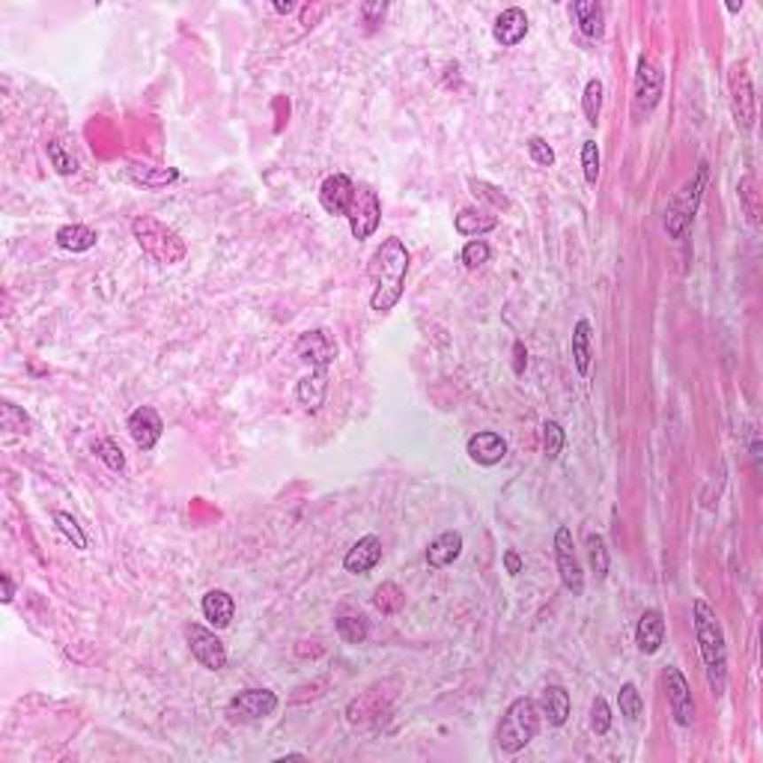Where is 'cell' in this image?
Returning a JSON list of instances; mask_svg holds the SVG:
<instances>
[{"mask_svg":"<svg viewBox=\"0 0 763 763\" xmlns=\"http://www.w3.org/2000/svg\"><path fill=\"white\" fill-rule=\"evenodd\" d=\"M126 174H128L131 183L150 188V191H161V188H167L170 183H176L179 179L176 167H155V164H137V161L128 164Z\"/></svg>","mask_w":763,"mask_h":763,"instance_id":"20","label":"cell"},{"mask_svg":"<svg viewBox=\"0 0 763 763\" xmlns=\"http://www.w3.org/2000/svg\"><path fill=\"white\" fill-rule=\"evenodd\" d=\"M465 450H469V456L478 465H498L507 456V441L498 436V432L483 430V432H474Z\"/></svg>","mask_w":763,"mask_h":763,"instance_id":"19","label":"cell"},{"mask_svg":"<svg viewBox=\"0 0 763 763\" xmlns=\"http://www.w3.org/2000/svg\"><path fill=\"white\" fill-rule=\"evenodd\" d=\"M736 191H740L743 212L749 215L751 224L758 227L760 224V191H758V179H754V174H745L740 179V185H736Z\"/></svg>","mask_w":763,"mask_h":763,"instance_id":"30","label":"cell"},{"mask_svg":"<svg viewBox=\"0 0 763 763\" xmlns=\"http://www.w3.org/2000/svg\"><path fill=\"white\" fill-rule=\"evenodd\" d=\"M540 734V710L531 698H516L504 710L502 725H498V745L507 754L522 751Z\"/></svg>","mask_w":763,"mask_h":763,"instance_id":"4","label":"cell"},{"mask_svg":"<svg viewBox=\"0 0 763 763\" xmlns=\"http://www.w3.org/2000/svg\"><path fill=\"white\" fill-rule=\"evenodd\" d=\"M540 710L543 716L549 719V725L561 728L564 721L570 719V695L564 686H546L543 689V698H540Z\"/></svg>","mask_w":763,"mask_h":763,"instance_id":"25","label":"cell"},{"mask_svg":"<svg viewBox=\"0 0 763 763\" xmlns=\"http://www.w3.org/2000/svg\"><path fill=\"white\" fill-rule=\"evenodd\" d=\"M588 557H590V567H594L596 579L609 576V549H605V540L600 534H588Z\"/></svg>","mask_w":763,"mask_h":763,"instance_id":"34","label":"cell"},{"mask_svg":"<svg viewBox=\"0 0 763 763\" xmlns=\"http://www.w3.org/2000/svg\"><path fill=\"white\" fill-rule=\"evenodd\" d=\"M370 281H373V295L370 308L376 314H388L397 308V301L403 299L406 290V275H409V251L400 239H385L379 251L370 260Z\"/></svg>","mask_w":763,"mask_h":763,"instance_id":"1","label":"cell"},{"mask_svg":"<svg viewBox=\"0 0 763 763\" xmlns=\"http://www.w3.org/2000/svg\"><path fill=\"white\" fill-rule=\"evenodd\" d=\"M96 456L102 459L105 465H108L111 471H122L126 469V454H122V448L117 445V441L113 439H102V441H96Z\"/></svg>","mask_w":763,"mask_h":763,"instance_id":"35","label":"cell"},{"mask_svg":"<svg viewBox=\"0 0 763 763\" xmlns=\"http://www.w3.org/2000/svg\"><path fill=\"white\" fill-rule=\"evenodd\" d=\"M128 432L135 439V445L141 450H152L159 445L161 432H164V424H161V415L155 412L152 406H141L128 415Z\"/></svg>","mask_w":763,"mask_h":763,"instance_id":"15","label":"cell"},{"mask_svg":"<svg viewBox=\"0 0 763 763\" xmlns=\"http://www.w3.org/2000/svg\"><path fill=\"white\" fill-rule=\"evenodd\" d=\"M492 36H495V43L502 48L519 45L522 39L528 36V15H525V10H519V6L504 10L495 19V24H492Z\"/></svg>","mask_w":763,"mask_h":763,"instance_id":"16","label":"cell"},{"mask_svg":"<svg viewBox=\"0 0 763 763\" xmlns=\"http://www.w3.org/2000/svg\"><path fill=\"white\" fill-rule=\"evenodd\" d=\"M731 108H734V120L740 128H751L754 117H758V108H754V90H751V78L745 72V66H734L731 72Z\"/></svg>","mask_w":763,"mask_h":763,"instance_id":"13","label":"cell"},{"mask_svg":"<svg viewBox=\"0 0 763 763\" xmlns=\"http://www.w3.org/2000/svg\"><path fill=\"white\" fill-rule=\"evenodd\" d=\"M489 245L483 242V239H471L469 245H465L463 248V262H465V269H480L483 262H489Z\"/></svg>","mask_w":763,"mask_h":763,"instance_id":"41","label":"cell"},{"mask_svg":"<svg viewBox=\"0 0 763 763\" xmlns=\"http://www.w3.org/2000/svg\"><path fill=\"white\" fill-rule=\"evenodd\" d=\"M570 15L576 19L579 30L585 33L588 39H600L603 36L605 15H603V6L596 4V0H579V4L570 6Z\"/></svg>","mask_w":763,"mask_h":763,"instance_id":"23","label":"cell"},{"mask_svg":"<svg viewBox=\"0 0 763 763\" xmlns=\"http://www.w3.org/2000/svg\"><path fill=\"white\" fill-rule=\"evenodd\" d=\"M352 197H355V183H352L346 174H331L323 183V188H319V203H323V209L328 212V215L346 218V212L352 206Z\"/></svg>","mask_w":763,"mask_h":763,"instance_id":"14","label":"cell"},{"mask_svg":"<svg viewBox=\"0 0 763 763\" xmlns=\"http://www.w3.org/2000/svg\"><path fill=\"white\" fill-rule=\"evenodd\" d=\"M367 633H370V627H367L364 618H340L338 620V635L346 644H364Z\"/></svg>","mask_w":763,"mask_h":763,"instance_id":"36","label":"cell"},{"mask_svg":"<svg viewBox=\"0 0 763 763\" xmlns=\"http://www.w3.org/2000/svg\"><path fill=\"white\" fill-rule=\"evenodd\" d=\"M590 728H594L596 736H605L611 728V710L609 704H605V698H594V704H590Z\"/></svg>","mask_w":763,"mask_h":763,"instance_id":"39","label":"cell"},{"mask_svg":"<svg viewBox=\"0 0 763 763\" xmlns=\"http://www.w3.org/2000/svg\"><path fill=\"white\" fill-rule=\"evenodd\" d=\"M504 567H507L510 576H519V572H522V557L516 555L513 549H510V552H504Z\"/></svg>","mask_w":763,"mask_h":763,"instance_id":"46","label":"cell"},{"mask_svg":"<svg viewBox=\"0 0 763 763\" xmlns=\"http://www.w3.org/2000/svg\"><path fill=\"white\" fill-rule=\"evenodd\" d=\"M454 227H456V233H463V236H478V239H480L483 233H489V230L498 227V218H495V215H487L483 209H463V212L456 215Z\"/></svg>","mask_w":763,"mask_h":763,"instance_id":"27","label":"cell"},{"mask_svg":"<svg viewBox=\"0 0 763 763\" xmlns=\"http://www.w3.org/2000/svg\"><path fill=\"white\" fill-rule=\"evenodd\" d=\"M459 555H463V534H459V531H445V534H439L430 543V549H426V564H430L432 570H441V567H450Z\"/></svg>","mask_w":763,"mask_h":763,"instance_id":"21","label":"cell"},{"mask_svg":"<svg viewBox=\"0 0 763 763\" xmlns=\"http://www.w3.org/2000/svg\"><path fill=\"white\" fill-rule=\"evenodd\" d=\"M555 564H557L561 585L567 588L572 596L585 594V572H581L579 557H576V552H572V531L570 528L555 531Z\"/></svg>","mask_w":763,"mask_h":763,"instance_id":"9","label":"cell"},{"mask_svg":"<svg viewBox=\"0 0 763 763\" xmlns=\"http://www.w3.org/2000/svg\"><path fill=\"white\" fill-rule=\"evenodd\" d=\"M635 642H638V650L647 656L659 653L662 642H666V618H662L659 609H647L642 618H638Z\"/></svg>","mask_w":763,"mask_h":763,"instance_id":"18","label":"cell"},{"mask_svg":"<svg viewBox=\"0 0 763 763\" xmlns=\"http://www.w3.org/2000/svg\"><path fill=\"white\" fill-rule=\"evenodd\" d=\"M325 391H328V370H314L299 382L295 397H299V403L305 406L308 412H319V406L325 403Z\"/></svg>","mask_w":763,"mask_h":763,"instance_id":"24","label":"cell"},{"mask_svg":"<svg viewBox=\"0 0 763 763\" xmlns=\"http://www.w3.org/2000/svg\"><path fill=\"white\" fill-rule=\"evenodd\" d=\"M379 561H382V540L376 534H367L346 552L343 567H346L349 572H355V576H367V572H370Z\"/></svg>","mask_w":763,"mask_h":763,"instance_id":"17","label":"cell"},{"mask_svg":"<svg viewBox=\"0 0 763 763\" xmlns=\"http://www.w3.org/2000/svg\"><path fill=\"white\" fill-rule=\"evenodd\" d=\"M203 614H206V620L215 629H227L230 623H233V614H236L233 596H230L227 590H221V588L206 590V596H203Z\"/></svg>","mask_w":763,"mask_h":763,"instance_id":"22","label":"cell"},{"mask_svg":"<svg viewBox=\"0 0 763 763\" xmlns=\"http://www.w3.org/2000/svg\"><path fill=\"white\" fill-rule=\"evenodd\" d=\"M707 170H710V164L701 161L698 170H695V176L689 179L674 197H671L668 212H666V230H668L671 239H683L689 224H692L695 212H698V203L704 197V185H707Z\"/></svg>","mask_w":763,"mask_h":763,"instance_id":"5","label":"cell"},{"mask_svg":"<svg viewBox=\"0 0 763 763\" xmlns=\"http://www.w3.org/2000/svg\"><path fill=\"white\" fill-rule=\"evenodd\" d=\"M295 352H299V358L305 361V364H310V370H328L331 361L338 358V343H334L331 331L316 328V331L301 334Z\"/></svg>","mask_w":763,"mask_h":763,"instance_id":"11","label":"cell"},{"mask_svg":"<svg viewBox=\"0 0 763 763\" xmlns=\"http://www.w3.org/2000/svg\"><path fill=\"white\" fill-rule=\"evenodd\" d=\"M275 710H277V695L269 692V689H245V692L236 695V698L230 701V707H227L230 716L242 719V721L269 719Z\"/></svg>","mask_w":763,"mask_h":763,"instance_id":"10","label":"cell"},{"mask_svg":"<svg viewBox=\"0 0 763 763\" xmlns=\"http://www.w3.org/2000/svg\"><path fill=\"white\" fill-rule=\"evenodd\" d=\"M572 361H576L579 376H588L590 370V323L579 319L572 328Z\"/></svg>","mask_w":763,"mask_h":763,"instance_id":"28","label":"cell"},{"mask_svg":"<svg viewBox=\"0 0 763 763\" xmlns=\"http://www.w3.org/2000/svg\"><path fill=\"white\" fill-rule=\"evenodd\" d=\"M581 111H585L588 126H596L603 113V81L590 78L585 84V96H581Z\"/></svg>","mask_w":763,"mask_h":763,"instance_id":"31","label":"cell"},{"mask_svg":"<svg viewBox=\"0 0 763 763\" xmlns=\"http://www.w3.org/2000/svg\"><path fill=\"white\" fill-rule=\"evenodd\" d=\"M96 242H98V233L84 224H66L57 230V245H60L63 251L84 253L90 248H96Z\"/></svg>","mask_w":763,"mask_h":763,"instance_id":"26","label":"cell"},{"mask_svg":"<svg viewBox=\"0 0 763 763\" xmlns=\"http://www.w3.org/2000/svg\"><path fill=\"white\" fill-rule=\"evenodd\" d=\"M275 10H277V12H292V10H295V4H292V0H286V4H284V0H277Z\"/></svg>","mask_w":763,"mask_h":763,"instance_id":"48","label":"cell"},{"mask_svg":"<svg viewBox=\"0 0 763 763\" xmlns=\"http://www.w3.org/2000/svg\"><path fill=\"white\" fill-rule=\"evenodd\" d=\"M692 620H695V638H698V647H701L704 668H707V683L712 689V695H721L728 683V647H725L721 623L716 618V611L704 600H695Z\"/></svg>","mask_w":763,"mask_h":763,"instance_id":"2","label":"cell"},{"mask_svg":"<svg viewBox=\"0 0 763 763\" xmlns=\"http://www.w3.org/2000/svg\"><path fill=\"white\" fill-rule=\"evenodd\" d=\"M54 522H57V528L63 531V537L69 540L72 546H75V549H87V534H84V531H81V525H78L75 516H69V513L57 510V513H54Z\"/></svg>","mask_w":763,"mask_h":763,"instance_id":"37","label":"cell"},{"mask_svg":"<svg viewBox=\"0 0 763 763\" xmlns=\"http://www.w3.org/2000/svg\"><path fill=\"white\" fill-rule=\"evenodd\" d=\"M471 188H474V194L483 197V200H489L495 209H510V200H507V197H504L502 191H498L495 185L480 183V179H471Z\"/></svg>","mask_w":763,"mask_h":763,"instance_id":"43","label":"cell"},{"mask_svg":"<svg viewBox=\"0 0 763 763\" xmlns=\"http://www.w3.org/2000/svg\"><path fill=\"white\" fill-rule=\"evenodd\" d=\"M564 448V426L557 421H546L543 424V450L549 459H555L557 454H561Z\"/></svg>","mask_w":763,"mask_h":763,"instance_id":"40","label":"cell"},{"mask_svg":"<svg viewBox=\"0 0 763 763\" xmlns=\"http://www.w3.org/2000/svg\"><path fill=\"white\" fill-rule=\"evenodd\" d=\"M27 415L19 412L12 403H4V426L6 430H15V432H27Z\"/></svg>","mask_w":763,"mask_h":763,"instance_id":"44","label":"cell"},{"mask_svg":"<svg viewBox=\"0 0 763 763\" xmlns=\"http://www.w3.org/2000/svg\"><path fill=\"white\" fill-rule=\"evenodd\" d=\"M666 90V75H662L659 63H653L650 57H638L635 66V84H633V117L642 122L656 111Z\"/></svg>","mask_w":763,"mask_h":763,"instance_id":"6","label":"cell"},{"mask_svg":"<svg viewBox=\"0 0 763 763\" xmlns=\"http://www.w3.org/2000/svg\"><path fill=\"white\" fill-rule=\"evenodd\" d=\"M373 605H376V609H379L382 614H397V611L406 605L403 588L393 585V581H382V585L373 590Z\"/></svg>","mask_w":763,"mask_h":763,"instance_id":"29","label":"cell"},{"mask_svg":"<svg viewBox=\"0 0 763 763\" xmlns=\"http://www.w3.org/2000/svg\"><path fill=\"white\" fill-rule=\"evenodd\" d=\"M618 704H620V716H627L629 721H638L644 712V701L642 692L635 689V683H623L618 692Z\"/></svg>","mask_w":763,"mask_h":763,"instance_id":"33","label":"cell"},{"mask_svg":"<svg viewBox=\"0 0 763 763\" xmlns=\"http://www.w3.org/2000/svg\"><path fill=\"white\" fill-rule=\"evenodd\" d=\"M528 155H531V161L540 164V167H552L555 164V150L540 135H534L528 141Z\"/></svg>","mask_w":763,"mask_h":763,"instance_id":"42","label":"cell"},{"mask_svg":"<svg viewBox=\"0 0 763 763\" xmlns=\"http://www.w3.org/2000/svg\"><path fill=\"white\" fill-rule=\"evenodd\" d=\"M48 159H51V164H54V170L57 174H63V176H69V174H75L78 170V159H75V152L69 150V146H66L60 137H54V141H48Z\"/></svg>","mask_w":763,"mask_h":763,"instance_id":"32","label":"cell"},{"mask_svg":"<svg viewBox=\"0 0 763 763\" xmlns=\"http://www.w3.org/2000/svg\"><path fill=\"white\" fill-rule=\"evenodd\" d=\"M513 355H516V361H513V370H516V373H522V370H525V364H528V352H525L522 340H516V343H513Z\"/></svg>","mask_w":763,"mask_h":763,"instance_id":"45","label":"cell"},{"mask_svg":"<svg viewBox=\"0 0 763 763\" xmlns=\"http://www.w3.org/2000/svg\"><path fill=\"white\" fill-rule=\"evenodd\" d=\"M0 581H4V603H12V596H15L12 579H10V576H0Z\"/></svg>","mask_w":763,"mask_h":763,"instance_id":"47","label":"cell"},{"mask_svg":"<svg viewBox=\"0 0 763 763\" xmlns=\"http://www.w3.org/2000/svg\"><path fill=\"white\" fill-rule=\"evenodd\" d=\"M185 642H188V647H191V656L206 671L227 668V647L221 644V638L212 633V629L200 627V623H188Z\"/></svg>","mask_w":763,"mask_h":763,"instance_id":"8","label":"cell"},{"mask_svg":"<svg viewBox=\"0 0 763 763\" xmlns=\"http://www.w3.org/2000/svg\"><path fill=\"white\" fill-rule=\"evenodd\" d=\"M349 218V230L358 242L370 239V236L379 230V221H382V203H379V194L370 191V188L358 185L355 188V197H352V206L346 212Z\"/></svg>","mask_w":763,"mask_h":763,"instance_id":"7","label":"cell"},{"mask_svg":"<svg viewBox=\"0 0 763 763\" xmlns=\"http://www.w3.org/2000/svg\"><path fill=\"white\" fill-rule=\"evenodd\" d=\"M131 233H135L137 245H141L155 262H161V266H176L188 253V245L183 236L152 215H141L131 221Z\"/></svg>","mask_w":763,"mask_h":763,"instance_id":"3","label":"cell"},{"mask_svg":"<svg viewBox=\"0 0 763 763\" xmlns=\"http://www.w3.org/2000/svg\"><path fill=\"white\" fill-rule=\"evenodd\" d=\"M666 695H668V707H671V716L680 728H689L695 721V701H692V692H689V683L683 677V671L668 666L666 668Z\"/></svg>","mask_w":763,"mask_h":763,"instance_id":"12","label":"cell"},{"mask_svg":"<svg viewBox=\"0 0 763 763\" xmlns=\"http://www.w3.org/2000/svg\"><path fill=\"white\" fill-rule=\"evenodd\" d=\"M581 170H585L588 183L596 185V179H600V146L596 141H585L581 146Z\"/></svg>","mask_w":763,"mask_h":763,"instance_id":"38","label":"cell"}]
</instances>
